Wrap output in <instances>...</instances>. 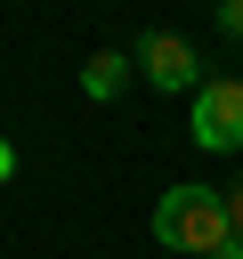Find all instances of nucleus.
Returning a JSON list of instances; mask_svg holds the SVG:
<instances>
[{
  "label": "nucleus",
  "mask_w": 243,
  "mask_h": 259,
  "mask_svg": "<svg viewBox=\"0 0 243 259\" xmlns=\"http://www.w3.org/2000/svg\"><path fill=\"white\" fill-rule=\"evenodd\" d=\"M146 235H154L162 251L219 259V251L235 243V219H227V194H211V186L178 178V186H162V194H154V219H146Z\"/></svg>",
  "instance_id": "1"
},
{
  "label": "nucleus",
  "mask_w": 243,
  "mask_h": 259,
  "mask_svg": "<svg viewBox=\"0 0 243 259\" xmlns=\"http://www.w3.org/2000/svg\"><path fill=\"white\" fill-rule=\"evenodd\" d=\"M130 65H138V81L146 89H170V97H194L211 73H202V57H194V40L186 32H170V24H154V32H138L130 40Z\"/></svg>",
  "instance_id": "2"
},
{
  "label": "nucleus",
  "mask_w": 243,
  "mask_h": 259,
  "mask_svg": "<svg viewBox=\"0 0 243 259\" xmlns=\"http://www.w3.org/2000/svg\"><path fill=\"white\" fill-rule=\"evenodd\" d=\"M186 105H194V113H186V138H194L202 154H243V81L211 73Z\"/></svg>",
  "instance_id": "3"
},
{
  "label": "nucleus",
  "mask_w": 243,
  "mask_h": 259,
  "mask_svg": "<svg viewBox=\"0 0 243 259\" xmlns=\"http://www.w3.org/2000/svg\"><path fill=\"white\" fill-rule=\"evenodd\" d=\"M130 73H138L130 49H97V57L81 65V97H89V105H113V97L130 89Z\"/></svg>",
  "instance_id": "4"
},
{
  "label": "nucleus",
  "mask_w": 243,
  "mask_h": 259,
  "mask_svg": "<svg viewBox=\"0 0 243 259\" xmlns=\"http://www.w3.org/2000/svg\"><path fill=\"white\" fill-rule=\"evenodd\" d=\"M211 24H219L227 40H243V0H211Z\"/></svg>",
  "instance_id": "5"
},
{
  "label": "nucleus",
  "mask_w": 243,
  "mask_h": 259,
  "mask_svg": "<svg viewBox=\"0 0 243 259\" xmlns=\"http://www.w3.org/2000/svg\"><path fill=\"white\" fill-rule=\"evenodd\" d=\"M227 219H235V235H243V178L227 186Z\"/></svg>",
  "instance_id": "6"
},
{
  "label": "nucleus",
  "mask_w": 243,
  "mask_h": 259,
  "mask_svg": "<svg viewBox=\"0 0 243 259\" xmlns=\"http://www.w3.org/2000/svg\"><path fill=\"white\" fill-rule=\"evenodd\" d=\"M8 178H16V146L0 138V186H8Z\"/></svg>",
  "instance_id": "7"
},
{
  "label": "nucleus",
  "mask_w": 243,
  "mask_h": 259,
  "mask_svg": "<svg viewBox=\"0 0 243 259\" xmlns=\"http://www.w3.org/2000/svg\"><path fill=\"white\" fill-rule=\"evenodd\" d=\"M219 259H243V235H235V243H227V251H219Z\"/></svg>",
  "instance_id": "8"
}]
</instances>
